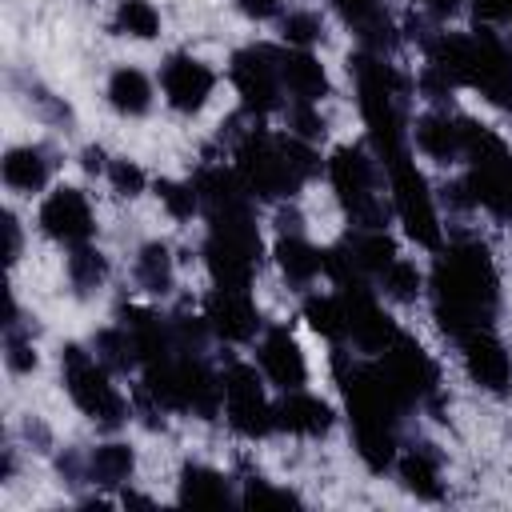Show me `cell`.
<instances>
[{"label":"cell","mask_w":512,"mask_h":512,"mask_svg":"<svg viewBox=\"0 0 512 512\" xmlns=\"http://www.w3.org/2000/svg\"><path fill=\"white\" fill-rule=\"evenodd\" d=\"M500 308V280L484 244L464 240L436 256L432 268V312L436 324L464 340L476 328H488Z\"/></svg>","instance_id":"obj_1"},{"label":"cell","mask_w":512,"mask_h":512,"mask_svg":"<svg viewBox=\"0 0 512 512\" xmlns=\"http://www.w3.org/2000/svg\"><path fill=\"white\" fill-rule=\"evenodd\" d=\"M320 172V156L312 152L308 140L300 136H272V132H244L240 148H236V176L244 180V188L252 196L264 200H284L292 192H300V184L308 176Z\"/></svg>","instance_id":"obj_2"},{"label":"cell","mask_w":512,"mask_h":512,"mask_svg":"<svg viewBox=\"0 0 512 512\" xmlns=\"http://www.w3.org/2000/svg\"><path fill=\"white\" fill-rule=\"evenodd\" d=\"M352 76H356V92H360V112L372 136V148L384 164H392L396 156H404V96H408V80L380 56V52H356L352 60Z\"/></svg>","instance_id":"obj_3"},{"label":"cell","mask_w":512,"mask_h":512,"mask_svg":"<svg viewBox=\"0 0 512 512\" xmlns=\"http://www.w3.org/2000/svg\"><path fill=\"white\" fill-rule=\"evenodd\" d=\"M204 264H208L216 288H248L252 284V272L260 264V232H256L248 208L208 216Z\"/></svg>","instance_id":"obj_4"},{"label":"cell","mask_w":512,"mask_h":512,"mask_svg":"<svg viewBox=\"0 0 512 512\" xmlns=\"http://www.w3.org/2000/svg\"><path fill=\"white\" fill-rule=\"evenodd\" d=\"M464 156H468V192L472 204H484L492 216L512 220V152L504 148V140L476 124L464 120Z\"/></svg>","instance_id":"obj_5"},{"label":"cell","mask_w":512,"mask_h":512,"mask_svg":"<svg viewBox=\"0 0 512 512\" xmlns=\"http://www.w3.org/2000/svg\"><path fill=\"white\" fill-rule=\"evenodd\" d=\"M60 368H64V388L84 416H92L100 428H120L128 420V404L108 380V368L100 356L84 352L80 344H64Z\"/></svg>","instance_id":"obj_6"},{"label":"cell","mask_w":512,"mask_h":512,"mask_svg":"<svg viewBox=\"0 0 512 512\" xmlns=\"http://www.w3.org/2000/svg\"><path fill=\"white\" fill-rule=\"evenodd\" d=\"M328 176L356 228H384L388 204L376 196V164L364 148H336L328 160Z\"/></svg>","instance_id":"obj_7"},{"label":"cell","mask_w":512,"mask_h":512,"mask_svg":"<svg viewBox=\"0 0 512 512\" xmlns=\"http://www.w3.org/2000/svg\"><path fill=\"white\" fill-rule=\"evenodd\" d=\"M388 168V180H392V208L404 224V232L424 244V248H440V216H436V204H432V192H428V180L420 176V168L412 164V156H396Z\"/></svg>","instance_id":"obj_8"},{"label":"cell","mask_w":512,"mask_h":512,"mask_svg":"<svg viewBox=\"0 0 512 512\" xmlns=\"http://www.w3.org/2000/svg\"><path fill=\"white\" fill-rule=\"evenodd\" d=\"M280 56L284 52L272 44H248L232 56V84H236L248 116H264V112L280 108V96H284Z\"/></svg>","instance_id":"obj_9"},{"label":"cell","mask_w":512,"mask_h":512,"mask_svg":"<svg viewBox=\"0 0 512 512\" xmlns=\"http://www.w3.org/2000/svg\"><path fill=\"white\" fill-rule=\"evenodd\" d=\"M376 368H380L384 384L400 396L404 408H412V404H420V400H436L440 372H436V364L428 360V352H424L416 340L396 336V340L380 352Z\"/></svg>","instance_id":"obj_10"},{"label":"cell","mask_w":512,"mask_h":512,"mask_svg":"<svg viewBox=\"0 0 512 512\" xmlns=\"http://www.w3.org/2000/svg\"><path fill=\"white\" fill-rule=\"evenodd\" d=\"M224 412H228V424L248 440L268 436L276 428V404H268L264 384L248 364L224 368Z\"/></svg>","instance_id":"obj_11"},{"label":"cell","mask_w":512,"mask_h":512,"mask_svg":"<svg viewBox=\"0 0 512 512\" xmlns=\"http://www.w3.org/2000/svg\"><path fill=\"white\" fill-rule=\"evenodd\" d=\"M468 88H480L492 104L512 108V52L488 32L480 28L476 36H468V72H464Z\"/></svg>","instance_id":"obj_12"},{"label":"cell","mask_w":512,"mask_h":512,"mask_svg":"<svg viewBox=\"0 0 512 512\" xmlns=\"http://www.w3.org/2000/svg\"><path fill=\"white\" fill-rule=\"evenodd\" d=\"M340 304H344V328H348V340L360 348V352H384L400 332L392 324V316L376 304L372 288L368 284H344L340 292Z\"/></svg>","instance_id":"obj_13"},{"label":"cell","mask_w":512,"mask_h":512,"mask_svg":"<svg viewBox=\"0 0 512 512\" xmlns=\"http://www.w3.org/2000/svg\"><path fill=\"white\" fill-rule=\"evenodd\" d=\"M160 88H164V100H168L176 112H196V108H204V100L212 96L216 72H212L204 60H196V56H188V52H176V56H168L164 68H160Z\"/></svg>","instance_id":"obj_14"},{"label":"cell","mask_w":512,"mask_h":512,"mask_svg":"<svg viewBox=\"0 0 512 512\" xmlns=\"http://www.w3.org/2000/svg\"><path fill=\"white\" fill-rule=\"evenodd\" d=\"M40 228L76 248V244H88L92 232H96V220H92V208H88V196L80 188H56L44 204H40Z\"/></svg>","instance_id":"obj_15"},{"label":"cell","mask_w":512,"mask_h":512,"mask_svg":"<svg viewBox=\"0 0 512 512\" xmlns=\"http://www.w3.org/2000/svg\"><path fill=\"white\" fill-rule=\"evenodd\" d=\"M204 320L220 340H232V344L252 340L260 328V316H256L248 288H216L204 304Z\"/></svg>","instance_id":"obj_16"},{"label":"cell","mask_w":512,"mask_h":512,"mask_svg":"<svg viewBox=\"0 0 512 512\" xmlns=\"http://www.w3.org/2000/svg\"><path fill=\"white\" fill-rule=\"evenodd\" d=\"M460 348H464V368H468V376H472L480 388L504 392V388L512 384V360H508L504 344H500L488 328L468 332V336L460 340Z\"/></svg>","instance_id":"obj_17"},{"label":"cell","mask_w":512,"mask_h":512,"mask_svg":"<svg viewBox=\"0 0 512 512\" xmlns=\"http://www.w3.org/2000/svg\"><path fill=\"white\" fill-rule=\"evenodd\" d=\"M256 360H260L264 376H268L276 388H284V392H292V388H300V384L308 380L304 352H300V344H296V336H292L288 328H268L264 340H260Z\"/></svg>","instance_id":"obj_18"},{"label":"cell","mask_w":512,"mask_h":512,"mask_svg":"<svg viewBox=\"0 0 512 512\" xmlns=\"http://www.w3.org/2000/svg\"><path fill=\"white\" fill-rule=\"evenodd\" d=\"M332 8L340 12V20L360 36V44L368 52H388L396 44V28L384 12V0H332Z\"/></svg>","instance_id":"obj_19"},{"label":"cell","mask_w":512,"mask_h":512,"mask_svg":"<svg viewBox=\"0 0 512 512\" xmlns=\"http://www.w3.org/2000/svg\"><path fill=\"white\" fill-rule=\"evenodd\" d=\"M416 148L440 164L464 156V116H448V112H428L416 120Z\"/></svg>","instance_id":"obj_20"},{"label":"cell","mask_w":512,"mask_h":512,"mask_svg":"<svg viewBox=\"0 0 512 512\" xmlns=\"http://www.w3.org/2000/svg\"><path fill=\"white\" fill-rule=\"evenodd\" d=\"M276 428L296 432V436H324L332 428V408L300 388L284 392V400L276 404Z\"/></svg>","instance_id":"obj_21"},{"label":"cell","mask_w":512,"mask_h":512,"mask_svg":"<svg viewBox=\"0 0 512 512\" xmlns=\"http://www.w3.org/2000/svg\"><path fill=\"white\" fill-rule=\"evenodd\" d=\"M280 80H284V88L292 92V100L316 104L320 96H328V76H324L320 60H316L312 52H304V48L280 56Z\"/></svg>","instance_id":"obj_22"},{"label":"cell","mask_w":512,"mask_h":512,"mask_svg":"<svg viewBox=\"0 0 512 512\" xmlns=\"http://www.w3.org/2000/svg\"><path fill=\"white\" fill-rule=\"evenodd\" d=\"M276 260H280V272L288 276V284L304 288V284H312V280L324 272L328 252L312 248L300 232H284V236H280V244H276Z\"/></svg>","instance_id":"obj_23"},{"label":"cell","mask_w":512,"mask_h":512,"mask_svg":"<svg viewBox=\"0 0 512 512\" xmlns=\"http://www.w3.org/2000/svg\"><path fill=\"white\" fill-rule=\"evenodd\" d=\"M396 468H400V480H404L408 492H416L420 500H440L444 484H440V456H436L432 444H416V448H408V452L400 456Z\"/></svg>","instance_id":"obj_24"},{"label":"cell","mask_w":512,"mask_h":512,"mask_svg":"<svg viewBox=\"0 0 512 512\" xmlns=\"http://www.w3.org/2000/svg\"><path fill=\"white\" fill-rule=\"evenodd\" d=\"M4 184L16 188V192H40L48 184V172H52V160L44 156V148L36 144H24V148H12L4 156Z\"/></svg>","instance_id":"obj_25"},{"label":"cell","mask_w":512,"mask_h":512,"mask_svg":"<svg viewBox=\"0 0 512 512\" xmlns=\"http://www.w3.org/2000/svg\"><path fill=\"white\" fill-rule=\"evenodd\" d=\"M108 100L120 116H144L152 108V84L140 68H116L108 80Z\"/></svg>","instance_id":"obj_26"},{"label":"cell","mask_w":512,"mask_h":512,"mask_svg":"<svg viewBox=\"0 0 512 512\" xmlns=\"http://www.w3.org/2000/svg\"><path fill=\"white\" fill-rule=\"evenodd\" d=\"M228 500V480L204 464H188L180 472V504H200V508H212V504H224Z\"/></svg>","instance_id":"obj_27"},{"label":"cell","mask_w":512,"mask_h":512,"mask_svg":"<svg viewBox=\"0 0 512 512\" xmlns=\"http://www.w3.org/2000/svg\"><path fill=\"white\" fill-rule=\"evenodd\" d=\"M132 448L128 444H100L92 456H88V480L92 484H104V488H116L132 476Z\"/></svg>","instance_id":"obj_28"},{"label":"cell","mask_w":512,"mask_h":512,"mask_svg":"<svg viewBox=\"0 0 512 512\" xmlns=\"http://www.w3.org/2000/svg\"><path fill=\"white\" fill-rule=\"evenodd\" d=\"M96 356L104 360V368L108 372H128L132 364H140V352H136V340H132V332L124 328V324H116V328H104L100 336H96Z\"/></svg>","instance_id":"obj_29"},{"label":"cell","mask_w":512,"mask_h":512,"mask_svg":"<svg viewBox=\"0 0 512 512\" xmlns=\"http://www.w3.org/2000/svg\"><path fill=\"white\" fill-rule=\"evenodd\" d=\"M104 276H108V260H104L96 248L76 244V248H72V256H68V280H72V288L84 296V292L100 288V284H104Z\"/></svg>","instance_id":"obj_30"},{"label":"cell","mask_w":512,"mask_h":512,"mask_svg":"<svg viewBox=\"0 0 512 512\" xmlns=\"http://www.w3.org/2000/svg\"><path fill=\"white\" fill-rule=\"evenodd\" d=\"M136 280L148 292H168L172 288V256L164 244H144L136 256Z\"/></svg>","instance_id":"obj_31"},{"label":"cell","mask_w":512,"mask_h":512,"mask_svg":"<svg viewBox=\"0 0 512 512\" xmlns=\"http://www.w3.org/2000/svg\"><path fill=\"white\" fill-rule=\"evenodd\" d=\"M112 28L124 32V36H136V40H152L156 28H160V16L148 0H120V8L112 16Z\"/></svg>","instance_id":"obj_32"},{"label":"cell","mask_w":512,"mask_h":512,"mask_svg":"<svg viewBox=\"0 0 512 512\" xmlns=\"http://www.w3.org/2000/svg\"><path fill=\"white\" fill-rule=\"evenodd\" d=\"M304 316H308V324H312L320 336H328V340H348V328H344V304H340V296H308Z\"/></svg>","instance_id":"obj_33"},{"label":"cell","mask_w":512,"mask_h":512,"mask_svg":"<svg viewBox=\"0 0 512 512\" xmlns=\"http://www.w3.org/2000/svg\"><path fill=\"white\" fill-rule=\"evenodd\" d=\"M380 288H384V296H392V300H416V292H420V272H416V264H408V260H392L380 276Z\"/></svg>","instance_id":"obj_34"},{"label":"cell","mask_w":512,"mask_h":512,"mask_svg":"<svg viewBox=\"0 0 512 512\" xmlns=\"http://www.w3.org/2000/svg\"><path fill=\"white\" fill-rule=\"evenodd\" d=\"M156 196L164 200V208L176 216V220H188L196 208H200V196H196V184H176V180H160L156 184Z\"/></svg>","instance_id":"obj_35"},{"label":"cell","mask_w":512,"mask_h":512,"mask_svg":"<svg viewBox=\"0 0 512 512\" xmlns=\"http://www.w3.org/2000/svg\"><path fill=\"white\" fill-rule=\"evenodd\" d=\"M320 36H324V24H320L316 12H288V16H284V40H288V44L308 48V44H316Z\"/></svg>","instance_id":"obj_36"},{"label":"cell","mask_w":512,"mask_h":512,"mask_svg":"<svg viewBox=\"0 0 512 512\" xmlns=\"http://www.w3.org/2000/svg\"><path fill=\"white\" fill-rule=\"evenodd\" d=\"M288 128H292V136H300V140H316V136H324V116L316 112V104L292 100V108H288Z\"/></svg>","instance_id":"obj_37"},{"label":"cell","mask_w":512,"mask_h":512,"mask_svg":"<svg viewBox=\"0 0 512 512\" xmlns=\"http://www.w3.org/2000/svg\"><path fill=\"white\" fill-rule=\"evenodd\" d=\"M4 356H8V368L12 372H32L36 368V348L28 336H20L16 324H8V340H4Z\"/></svg>","instance_id":"obj_38"},{"label":"cell","mask_w":512,"mask_h":512,"mask_svg":"<svg viewBox=\"0 0 512 512\" xmlns=\"http://www.w3.org/2000/svg\"><path fill=\"white\" fill-rule=\"evenodd\" d=\"M108 176H112V188H116L120 196L144 192V172H140L136 164H128V160H112V164H108Z\"/></svg>","instance_id":"obj_39"},{"label":"cell","mask_w":512,"mask_h":512,"mask_svg":"<svg viewBox=\"0 0 512 512\" xmlns=\"http://www.w3.org/2000/svg\"><path fill=\"white\" fill-rule=\"evenodd\" d=\"M244 504H252V508H260V504H288V508H296L300 500H296L292 492H276V488H268L260 476H248V492H244Z\"/></svg>","instance_id":"obj_40"},{"label":"cell","mask_w":512,"mask_h":512,"mask_svg":"<svg viewBox=\"0 0 512 512\" xmlns=\"http://www.w3.org/2000/svg\"><path fill=\"white\" fill-rule=\"evenodd\" d=\"M240 12L252 16V20H268L280 12V0H240Z\"/></svg>","instance_id":"obj_41"},{"label":"cell","mask_w":512,"mask_h":512,"mask_svg":"<svg viewBox=\"0 0 512 512\" xmlns=\"http://www.w3.org/2000/svg\"><path fill=\"white\" fill-rule=\"evenodd\" d=\"M4 232H8V264H16V256H20V224H16V216H4Z\"/></svg>","instance_id":"obj_42"},{"label":"cell","mask_w":512,"mask_h":512,"mask_svg":"<svg viewBox=\"0 0 512 512\" xmlns=\"http://www.w3.org/2000/svg\"><path fill=\"white\" fill-rule=\"evenodd\" d=\"M420 4H424V8L432 12V16H452L460 0H420Z\"/></svg>","instance_id":"obj_43"},{"label":"cell","mask_w":512,"mask_h":512,"mask_svg":"<svg viewBox=\"0 0 512 512\" xmlns=\"http://www.w3.org/2000/svg\"><path fill=\"white\" fill-rule=\"evenodd\" d=\"M84 168H88V172L108 168V164H104V152H100V148H84Z\"/></svg>","instance_id":"obj_44"},{"label":"cell","mask_w":512,"mask_h":512,"mask_svg":"<svg viewBox=\"0 0 512 512\" xmlns=\"http://www.w3.org/2000/svg\"><path fill=\"white\" fill-rule=\"evenodd\" d=\"M504 20H512V0H504Z\"/></svg>","instance_id":"obj_45"}]
</instances>
